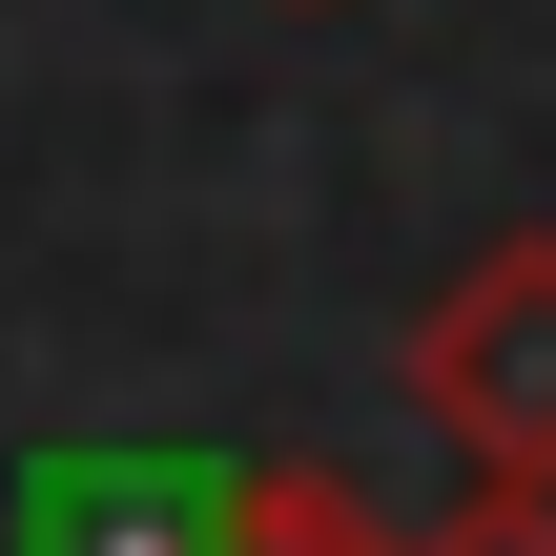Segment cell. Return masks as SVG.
<instances>
[{
    "instance_id": "obj_1",
    "label": "cell",
    "mask_w": 556,
    "mask_h": 556,
    "mask_svg": "<svg viewBox=\"0 0 556 556\" xmlns=\"http://www.w3.org/2000/svg\"><path fill=\"white\" fill-rule=\"evenodd\" d=\"M413 413H433L475 475L556 495V227H495V248L413 309Z\"/></svg>"
},
{
    "instance_id": "obj_2",
    "label": "cell",
    "mask_w": 556,
    "mask_h": 556,
    "mask_svg": "<svg viewBox=\"0 0 556 556\" xmlns=\"http://www.w3.org/2000/svg\"><path fill=\"white\" fill-rule=\"evenodd\" d=\"M227 475L206 454H41L21 475V556H206Z\"/></svg>"
},
{
    "instance_id": "obj_3",
    "label": "cell",
    "mask_w": 556,
    "mask_h": 556,
    "mask_svg": "<svg viewBox=\"0 0 556 556\" xmlns=\"http://www.w3.org/2000/svg\"><path fill=\"white\" fill-rule=\"evenodd\" d=\"M206 556H392V516H371L351 475H309V454H248L227 516H206Z\"/></svg>"
},
{
    "instance_id": "obj_4",
    "label": "cell",
    "mask_w": 556,
    "mask_h": 556,
    "mask_svg": "<svg viewBox=\"0 0 556 556\" xmlns=\"http://www.w3.org/2000/svg\"><path fill=\"white\" fill-rule=\"evenodd\" d=\"M392 556H556V495H516V475H475L433 536H392Z\"/></svg>"
}]
</instances>
